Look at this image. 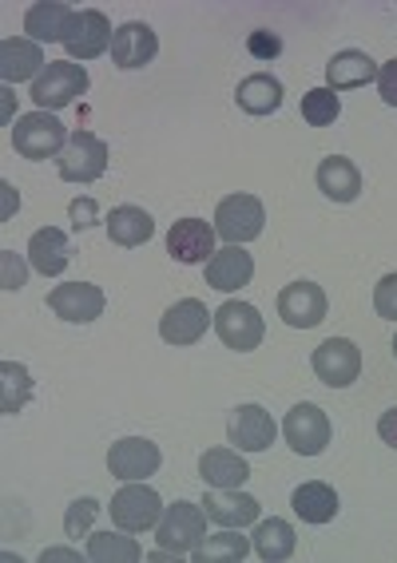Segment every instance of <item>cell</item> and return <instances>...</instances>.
<instances>
[{"mask_svg": "<svg viewBox=\"0 0 397 563\" xmlns=\"http://www.w3.org/2000/svg\"><path fill=\"white\" fill-rule=\"evenodd\" d=\"M108 172V143L92 131H71L68 147L60 152V179L64 183H96Z\"/></svg>", "mask_w": 397, "mask_h": 563, "instance_id": "obj_5", "label": "cell"}, {"mask_svg": "<svg viewBox=\"0 0 397 563\" xmlns=\"http://www.w3.org/2000/svg\"><path fill=\"white\" fill-rule=\"evenodd\" d=\"M112 41H115V32H112V24H108V16H103L100 9H84V12H76L64 48H68L71 60H96V56H103V52L112 48Z\"/></svg>", "mask_w": 397, "mask_h": 563, "instance_id": "obj_14", "label": "cell"}, {"mask_svg": "<svg viewBox=\"0 0 397 563\" xmlns=\"http://www.w3.org/2000/svg\"><path fill=\"white\" fill-rule=\"evenodd\" d=\"M203 512L223 528H246V523L258 520V500L239 493V488H214V493L203 496Z\"/></svg>", "mask_w": 397, "mask_h": 563, "instance_id": "obj_20", "label": "cell"}, {"mask_svg": "<svg viewBox=\"0 0 397 563\" xmlns=\"http://www.w3.org/2000/svg\"><path fill=\"white\" fill-rule=\"evenodd\" d=\"M159 464H164V453H159V444L147 441V437H123V441L112 444V453H108V468H112V476L123 484L147 481V476L159 473Z\"/></svg>", "mask_w": 397, "mask_h": 563, "instance_id": "obj_9", "label": "cell"}, {"mask_svg": "<svg viewBox=\"0 0 397 563\" xmlns=\"http://www.w3.org/2000/svg\"><path fill=\"white\" fill-rule=\"evenodd\" d=\"M96 512H100V504L92 500V496H84V500H76L68 508V516H64V532L71 536V540H80L88 528H92V520H96Z\"/></svg>", "mask_w": 397, "mask_h": 563, "instance_id": "obj_34", "label": "cell"}, {"mask_svg": "<svg viewBox=\"0 0 397 563\" xmlns=\"http://www.w3.org/2000/svg\"><path fill=\"white\" fill-rule=\"evenodd\" d=\"M246 52H251L255 60H275L278 52H283V41H278L271 29H255L246 36Z\"/></svg>", "mask_w": 397, "mask_h": 563, "instance_id": "obj_36", "label": "cell"}, {"mask_svg": "<svg viewBox=\"0 0 397 563\" xmlns=\"http://www.w3.org/2000/svg\"><path fill=\"white\" fill-rule=\"evenodd\" d=\"M283 437H286V444H290V449H295L298 456H318L330 444V421H327V412L318 409V405H310V401L295 405V409L286 412Z\"/></svg>", "mask_w": 397, "mask_h": 563, "instance_id": "obj_12", "label": "cell"}, {"mask_svg": "<svg viewBox=\"0 0 397 563\" xmlns=\"http://www.w3.org/2000/svg\"><path fill=\"white\" fill-rule=\"evenodd\" d=\"M394 357H397V338H394Z\"/></svg>", "mask_w": 397, "mask_h": 563, "instance_id": "obj_43", "label": "cell"}, {"mask_svg": "<svg viewBox=\"0 0 397 563\" xmlns=\"http://www.w3.org/2000/svg\"><path fill=\"white\" fill-rule=\"evenodd\" d=\"M310 365H315L318 382L322 385H330V389H346V385L357 382V373H362V350H357L350 338H327V342L315 350Z\"/></svg>", "mask_w": 397, "mask_h": 563, "instance_id": "obj_8", "label": "cell"}, {"mask_svg": "<svg viewBox=\"0 0 397 563\" xmlns=\"http://www.w3.org/2000/svg\"><path fill=\"white\" fill-rule=\"evenodd\" d=\"M278 318L290 330H315L327 318V290L318 282H290L278 294Z\"/></svg>", "mask_w": 397, "mask_h": 563, "instance_id": "obj_13", "label": "cell"}, {"mask_svg": "<svg viewBox=\"0 0 397 563\" xmlns=\"http://www.w3.org/2000/svg\"><path fill=\"white\" fill-rule=\"evenodd\" d=\"M234 100L246 115H271V111L283 108V84L271 76V71H255V76H246L234 91Z\"/></svg>", "mask_w": 397, "mask_h": 563, "instance_id": "obj_26", "label": "cell"}, {"mask_svg": "<svg viewBox=\"0 0 397 563\" xmlns=\"http://www.w3.org/2000/svg\"><path fill=\"white\" fill-rule=\"evenodd\" d=\"M12 147L24 159L41 163L68 147V131H64V123L52 111H32V115H21V120L12 123Z\"/></svg>", "mask_w": 397, "mask_h": 563, "instance_id": "obj_2", "label": "cell"}, {"mask_svg": "<svg viewBox=\"0 0 397 563\" xmlns=\"http://www.w3.org/2000/svg\"><path fill=\"white\" fill-rule=\"evenodd\" d=\"M278 437L275 417L263 409V405H239L227 421V441L239 449V453H266Z\"/></svg>", "mask_w": 397, "mask_h": 563, "instance_id": "obj_11", "label": "cell"}, {"mask_svg": "<svg viewBox=\"0 0 397 563\" xmlns=\"http://www.w3.org/2000/svg\"><path fill=\"white\" fill-rule=\"evenodd\" d=\"M167 251L175 262L184 266H199V262H211L214 246V227L207 219H175V227L167 231Z\"/></svg>", "mask_w": 397, "mask_h": 563, "instance_id": "obj_15", "label": "cell"}, {"mask_svg": "<svg viewBox=\"0 0 397 563\" xmlns=\"http://www.w3.org/2000/svg\"><path fill=\"white\" fill-rule=\"evenodd\" d=\"M290 504H295V512L302 516L306 523H330L338 516V493L322 481H310V484H302V488H295Z\"/></svg>", "mask_w": 397, "mask_h": 563, "instance_id": "obj_29", "label": "cell"}, {"mask_svg": "<svg viewBox=\"0 0 397 563\" xmlns=\"http://www.w3.org/2000/svg\"><path fill=\"white\" fill-rule=\"evenodd\" d=\"M88 91V71L76 60H52L48 68L32 80V100L41 111H56L76 103V96Z\"/></svg>", "mask_w": 397, "mask_h": 563, "instance_id": "obj_3", "label": "cell"}, {"mask_svg": "<svg viewBox=\"0 0 397 563\" xmlns=\"http://www.w3.org/2000/svg\"><path fill=\"white\" fill-rule=\"evenodd\" d=\"M68 258H71L68 234L56 231V227H44V231H36L29 239V262H32V271L44 274V278H56V274H64Z\"/></svg>", "mask_w": 397, "mask_h": 563, "instance_id": "obj_23", "label": "cell"}, {"mask_svg": "<svg viewBox=\"0 0 397 563\" xmlns=\"http://www.w3.org/2000/svg\"><path fill=\"white\" fill-rule=\"evenodd\" d=\"M374 310L386 318V322H397V274H386L377 282L374 290Z\"/></svg>", "mask_w": 397, "mask_h": 563, "instance_id": "obj_35", "label": "cell"}, {"mask_svg": "<svg viewBox=\"0 0 397 563\" xmlns=\"http://www.w3.org/2000/svg\"><path fill=\"white\" fill-rule=\"evenodd\" d=\"M164 516V500L155 488H143V481L123 484L120 493L112 496V523L123 532H147Z\"/></svg>", "mask_w": 397, "mask_h": 563, "instance_id": "obj_7", "label": "cell"}, {"mask_svg": "<svg viewBox=\"0 0 397 563\" xmlns=\"http://www.w3.org/2000/svg\"><path fill=\"white\" fill-rule=\"evenodd\" d=\"M0 187H4V219H9L12 207H21V199H12V187H9V183H0Z\"/></svg>", "mask_w": 397, "mask_h": 563, "instance_id": "obj_42", "label": "cell"}, {"mask_svg": "<svg viewBox=\"0 0 397 563\" xmlns=\"http://www.w3.org/2000/svg\"><path fill=\"white\" fill-rule=\"evenodd\" d=\"M0 385H4V393H0V412H21L24 405H29L32 377H29V369H24V365L0 362Z\"/></svg>", "mask_w": 397, "mask_h": 563, "instance_id": "obj_32", "label": "cell"}, {"mask_svg": "<svg viewBox=\"0 0 397 563\" xmlns=\"http://www.w3.org/2000/svg\"><path fill=\"white\" fill-rule=\"evenodd\" d=\"M377 91H382V100L389 103V108H397V60H386L382 68H377Z\"/></svg>", "mask_w": 397, "mask_h": 563, "instance_id": "obj_38", "label": "cell"}, {"mask_svg": "<svg viewBox=\"0 0 397 563\" xmlns=\"http://www.w3.org/2000/svg\"><path fill=\"white\" fill-rule=\"evenodd\" d=\"M338 115H342V100L334 88H310L302 96V120L310 128H330Z\"/></svg>", "mask_w": 397, "mask_h": 563, "instance_id": "obj_33", "label": "cell"}, {"mask_svg": "<svg viewBox=\"0 0 397 563\" xmlns=\"http://www.w3.org/2000/svg\"><path fill=\"white\" fill-rule=\"evenodd\" d=\"M374 80H377V64L357 48L338 52L334 60L327 64V88H334V91L366 88V84H374Z\"/></svg>", "mask_w": 397, "mask_h": 563, "instance_id": "obj_25", "label": "cell"}, {"mask_svg": "<svg viewBox=\"0 0 397 563\" xmlns=\"http://www.w3.org/2000/svg\"><path fill=\"white\" fill-rule=\"evenodd\" d=\"M315 179H318V191L334 202H354L362 195V172H357V163H350L346 155H327V159L318 163Z\"/></svg>", "mask_w": 397, "mask_h": 563, "instance_id": "obj_21", "label": "cell"}, {"mask_svg": "<svg viewBox=\"0 0 397 563\" xmlns=\"http://www.w3.org/2000/svg\"><path fill=\"white\" fill-rule=\"evenodd\" d=\"M0 266H4V278H0V286H4V290H21L24 282H29V266H24V262L16 258L12 251L0 254Z\"/></svg>", "mask_w": 397, "mask_h": 563, "instance_id": "obj_37", "label": "cell"}, {"mask_svg": "<svg viewBox=\"0 0 397 563\" xmlns=\"http://www.w3.org/2000/svg\"><path fill=\"white\" fill-rule=\"evenodd\" d=\"M155 52H159V41H155V32L147 24L132 21L115 29V41H112V64L123 71H135V68H147L155 60Z\"/></svg>", "mask_w": 397, "mask_h": 563, "instance_id": "obj_17", "label": "cell"}, {"mask_svg": "<svg viewBox=\"0 0 397 563\" xmlns=\"http://www.w3.org/2000/svg\"><path fill=\"white\" fill-rule=\"evenodd\" d=\"M92 211H96L92 199H76V202H71V222H76V231L92 227Z\"/></svg>", "mask_w": 397, "mask_h": 563, "instance_id": "obj_40", "label": "cell"}, {"mask_svg": "<svg viewBox=\"0 0 397 563\" xmlns=\"http://www.w3.org/2000/svg\"><path fill=\"white\" fill-rule=\"evenodd\" d=\"M251 543H255V555H258V560H266V563H283V560H290V555H295L298 536H295V528H290L286 520L271 516V520H263V523L255 528Z\"/></svg>", "mask_w": 397, "mask_h": 563, "instance_id": "obj_28", "label": "cell"}, {"mask_svg": "<svg viewBox=\"0 0 397 563\" xmlns=\"http://www.w3.org/2000/svg\"><path fill=\"white\" fill-rule=\"evenodd\" d=\"M377 437H382L389 449H397V409L382 412V421H377Z\"/></svg>", "mask_w": 397, "mask_h": 563, "instance_id": "obj_39", "label": "cell"}, {"mask_svg": "<svg viewBox=\"0 0 397 563\" xmlns=\"http://www.w3.org/2000/svg\"><path fill=\"white\" fill-rule=\"evenodd\" d=\"M199 476H203V484H211V488H243L251 468H246L243 453L231 444V449H207V453L199 456Z\"/></svg>", "mask_w": 397, "mask_h": 563, "instance_id": "obj_24", "label": "cell"}, {"mask_svg": "<svg viewBox=\"0 0 397 563\" xmlns=\"http://www.w3.org/2000/svg\"><path fill=\"white\" fill-rule=\"evenodd\" d=\"M214 333L223 338L227 350L234 353H251L263 345V313L255 310L251 302H223L214 310Z\"/></svg>", "mask_w": 397, "mask_h": 563, "instance_id": "obj_6", "label": "cell"}, {"mask_svg": "<svg viewBox=\"0 0 397 563\" xmlns=\"http://www.w3.org/2000/svg\"><path fill=\"white\" fill-rule=\"evenodd\" d=\"M207 520L211 516L203 512V504H187V500H175L164 508L159 523H155V540L159 548H167L172 555H191L199 543L207 540Z\"/></svg>", "mask_w": 397, "mask_h": 563, "instance_id": "obj_1", "label": "cell"}, {"mask_svg": "<svg viewBox=\"0 0 397 563\" xmlns=\"http://www.w3.org/2000/svg\"><path fill=\"white\" fill-rule=\"evenodd\" d=\"M251 274H255V258L243 246H223V251H214L211 262H207V286L219 294L243 290L246 282H251Z\"/></svg>", "mask_w": 397, "mask_h": 563, "instance_id": "obj_19", "label": "cell"}, {"mask_svg": "<svg viewBox=\"0 0 397 563\" xmlns=\"http://www.w3.org/2000/svg\"><path fill=\"white\" fill-rule=\"evenodd\" d=\"M44 71V52L36 41H21V36H9L0 41V76L4 84H21V80H36Z\"/></svg>", "mask_w": 397, "mask_h": 563, "instance_id": "obj_22", "label": "cell"}, {"mask_svg": "<svg viewBox=\"0 0 397 563\" xmlns=\"http://www.w3.org/2000/svg\"><path fill=\"white\" fill-rule=\"evenodd\" d=\"M155 234V219L143 207H115L112 214H108V239L115 242V246H143V242Z\"/></svg>", "mask_w": 397, "mask_h": 563, "instance_id": "obj_27", "label": "cell"}, {"mask_svg": "<svg viewBox=\"0 0 397 563\" xmlns=\"http://www.w3.org/2000/svg\"><path fill=\"white\" fill-rule=\"evenodd\" d=\"M41 560H44V563H48V560H80V552H64V548H48V552H44Z\"/></svg>", "mask_w": 397, "mask_h": 563, "instance_id": "obj_41", "label": "cell"}, {"mask_svg": "<svg viewBox=\"0 0 397 563\" xmlns=\"http://www.w3.org/2000/svg\"><path fill=\"white\" fill-rule=\"evenodd\" d=\"M76 21V12L64 4V0H41L24 12V29H29V41L36 44H64L68 41V29Z\"/></svg>", "mask_w": 397, "mask_h": 563, "instance_id": "obj_18", "label": "cell"}, {"mask_svg": "<svg viewBox=\"0 0 397 563\" xmlns=\"http://www.w3.org/2000/svg\"><path fill=\"white\" fill-rule=\"evenodd\" d=\"M207 325H211V310H207L199 298H184V302H175L172 310L164 313L159 338H164L167 345H195L207 333Z\"/></svg>", "mask_w": 397, "mask_h": 563, "instance_id": "obj_16", "label": "cell"}, {"mask_svg": "<svg viewBox=\"0 0 397 563\" xmlns=\"http://www.w3.org/2000/svg\"><path fill=\"white\" fill-rule=\"evenodd\" d=\"M88 560H96V563H140L143 548L132 540V536L96 532V536H88Z\"/></svg>", "mask_w": 397, "mask_h": 563, "instance_id": "obj_31", "label": "cell"}, {"mask_svg": "<svg viewBox=\"0 0 397 563\" xmlns=\"http://www.w3.org/2000/svg\"><path fill=\"white\" fill-rule=\"evenodd\" d=\"M103 306H108V298H103V290L92 286V282H60V286L48 294V310L71 325L96 322L103 313Z\"/></svg>", "mask_w": 397, "mask_h": 563, "instance_id": "obj_10", "label": "cell"}, {"mask_svg": "<svg viewBox=\"0 0 397 563\" xmlns=\"http://www.w3.org/2000/svg\"><path fill=\"white\" fill-rule=\"evenodd\" d=\"M251 548H255V543L246 540V536L227 528V532H219V536H207L191 552V560L195 563H243L246 555H251Z\"/></svg>", "mask_w": 397, "mask_h": 563, "instance_id": "obj_30", "label": "cell"}, {"mask_svg": "<svg viewBox=\"0 0 397 563\" xmlns=\"http://www.w3.org/2000/svg\"><path fill=\"white\" fill-rule=\"evenodd\" d=\"M266 211L255 195H227L219 207H214V234L227 239V246H243V242L258 239L263 234Z\"/></svg>", "mask_w": 397, "mask_h": 563, "instance_id": "obj_4", "label": "cell"}]
</instances>
